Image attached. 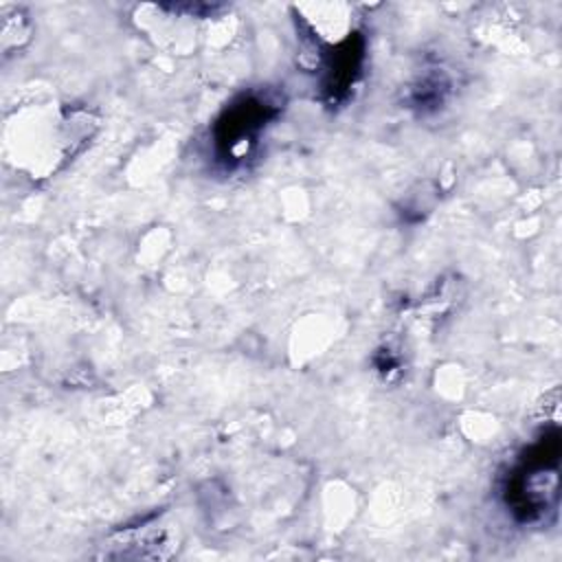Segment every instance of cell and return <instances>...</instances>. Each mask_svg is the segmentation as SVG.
<instances>
[{
    "mask_svg": "<svg viewBox=\"0 0 562 562\" xmlns=\"http://www.w3.org/2000/svg\"><path fill=\"white\" fill-rule=\"evenodd\" d=\"M547 443L536 446V454H529L518 468L512 481V503L525 516H538L549 507V496H555L558 487V468L553 459L544 457Z\"/></svg>",
    "mask_w": 562,
    "mask_h": 562,
    "instance_id": "6da1fadb",
    "label": "cell"
},
{
    "mask_svg": "<svg viewBox=\"0 0 562 562\" xmlns=\"http://www.w3.org/2000/svg\"><path fill=\"white\" fill-rule=\"evenodd\" d=\"M270 114V105L263 101L246 99L237 108H231L226 112V119L222 121L224 132H220L217 143L224 145V156L231 160H239L248 154L250 143H255L261 123H266Z\"/></svg>",
    "mask_w": 562,
    "mask_h": 562,
    "instance_id": "7a4b0ae2",
    "label": "cell"
}]
</instances>
